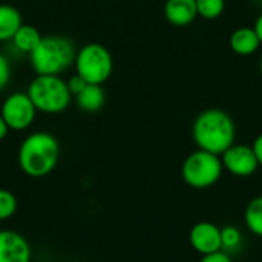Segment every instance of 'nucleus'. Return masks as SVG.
Wrapping results in <instances>:
<instances>
[{
    "mask_svg": "<svg viewBox=\"0 0 262 262\" xmlns=\"http://www.w3.org/2000/svg\"><path fill=\"white\" fill-rule=\"evenodd\" d=\"M41 37L43 35L40 34V31L35 26L23 23L17 29V32L14 34V37L11 38V43H12V46H14L15 51L29 55L35 49V46L40 43Z\"/></svg>",
    "mask_w": 262,
    "mask_h": 262,
    "instance_id": "obj_15",
    "label": "nucleus"
},
{
    "mask_svg": "<svg viewBox=\"0 0 262 262\" xmlns=\"http://www.w3.org/2000/svg\"><path fill=\"white\" fill-rule=\"evenodd\" d=\"M253 29H255V32L258 34L259 41H261V45H262V14H259V15H258V18L255 20V23H253Z\"/></svg>",
    "mask_w": 262,
    "mask_h": 262,
    "instance_id": "obj_24",
    "label": "nucleus"
},
{
    "mask_svg": "<svg viewBox=\"0 0 262 262\" xmlns=\"http://www.w3.org/2000/svg\"><path fill=\"white\" fill-rule=\"evenodd\" d=\"M198 17L206 20H216L226 11V0H195Z\"/></svg>",
    "mask_w": 262,
    "mask_h": 262,
    "instance_id": "obj_18",
    "label": "nucleus"
},
{
    "mask_svg": "<svg viewBox=\"0 0 262 262\" xmlns=\"http://www.w3.org/2000/svg\"><path fill=\"white\" fill-rule=\"evenodd\" d=\"M229 46L236 55L249 57L261 48V41L253 26H241L230 34Z\"/></svg>",
    "mask_w": 262,
    "mask_h": 262,
    "instance_id": "obj_12",
    "label": "nucleus"
},
{
    "mask_svg": "<svg viewBox=\"0 0 262 262\" xmlns=\"http://www.w3.org/2000/svg\"><path fill=\"white\" fill-rule=\"evenodd\" d=\"M32 249L29 241L11 229L0 230V262H31Z\"/></svg>",
    "mask_w": 262,
    "mask_h": 262,
    "instance_id": "obj_9",
    "label": "nucleus"
},
{
    "mask_svg": "<svg viewBox=\"0 0 262 262\" xmlns=\"http://www.w3.org/2000/svg\"><path fill=\"white\" fill-rule=\"evenodd\" d=\"M220 157H221L224 170H227L230 175L238 177V178L250 177L259 169L256 155H255L252 146H249V144L233 143Z\"/></svg>",
    "mask_w": 262,
    "mask_h": 262,
    "instance_id": "obj_8",
    "label": "nucleus"
},
{
    "mask_svg": "<svg viewBox=\"0 0 262 262\" xmlns=\"http://www.w3.org/2000/svg\"><path fill=\"white\" fill-rule=\"evenodd\" d=\"M252 149L256 155V160H258V164L259 167H262V132L255 138L253 144H252Z\"/></svg>",
    "mask_w": 262,
    "mask_h": 262,
    "instance_id": "obj_23",
    "label": "nucleus"
},
{
    "mask_svg": "<svg viewBox=\"0 0 262 262\" xmlns=\"http://www.w3.org/2000/svg\"><path fill=\"white\" fill-rule=\"evenodd\" d=\"M236 137V126L230 114L223 109L210 107L196 115L192 124V138L198 149L221 155Z\"/></svg>",
    "mask_w": 262,
    "mask_h": 262,
    "instance_id": "obj_2",
    "label": "nucleus"
},
{
    "mask_svg": "<svg viewBox=\"0 0 262 262\" xmlns=\"http://www.w3.org/2000/svg\"><path fill=\"white\" fill-rule=\"evenodd\" d=\"M243 247V233L236 226H226L221 229V250L227 255L239 252Z\"/></svg>",
    "mask_w": 262,
    "mask_h": 262,
    "instance_id": "obj_17",
    "label": "nucleus"
},
{
    "mask_svg": "<svg viewBox=\"0 0 262 262\" xmlns=\"http://www.w3.org/2000/svg\"><path fill=\"white\" fill-rule=\"evenodd\" d=\"M61 147L58 140L45 130H37L25 137L18 146L17 163L20 170L31 178L48 177L58 164Z\"/></svg>",
    "mask_w": 262,
    "mask_h": 262,
    "instance_id": "obj_1",
    "label": "nucleus"
},
{
    "mask_svg": "<svg viewBox=\"0 0 262 262\" xmlns=\"http://www.w3.org/2000/svg\"><path fill=\"white\" fill-rule=\"evenodd\" d=\"M75 74L88 84H103L114 72V57L111 51L100 43L83 45L75 52L74 64Z\"/></svg>",
    "mask_w": 262,
    "mask_h": 262,
    "instance_id": "obj_5",
    "label": "nucleus"
},
{
    "mask_svg": "<svg viewBox=\"0 0 262 262\" xmlns=\"http://www.w3.org/2000/svg\"><path fill=\"white\" fill-rule=\"evenodd\" d=\"M259 69H261V74H262V57H261V61H259Z\"/></svg>",
    "mask_w": 262,
    "mask_h": 262,
    "instance_id": "obj_26",
    "label": "nucleus"
},
{
    "mask_svg": "<svg viewBox=\"0 0 262 262\" xmlns=\"http://www.w3.org/2000/svg\"><path fill=\"white\" fill-rule=\"evenodd\" d=\"M66 83H68V88H69V92L72 94V97H75L77 94H80L83 89H84V86L88 84L80 75H77V74H74L72 77H69V80H66Z\"/></svg>",
    "mask_w": 262,
    "mask_h": 262,
    "instance_id": "obj_21",
    "label": "nucleus"
},
{
    "mask_svg": "<svg viewBox=\"0 0 262 262\" xmlns=\"http://www.w3.org/2000/svg\"><path fill=\"white\" fill-rule=\"evenodd\" d=\"M18 209V201L17 196L8 190V189H0V223L11 220Z\"/></svg>",
    "mask_w": 262,
    "mask_h": 262,
    "instance_id": "obj_19",
    "label": "nucleus"
},
{
    "mask_svg": "<svg viewBox=\"0 0 262 262\" xmlns=\"http://www.w3.org/2000/svg\"><path fill=\"white\" fill-rule=\"evenodd\" d=\"M224 172L221 157L196 149L189 154L181 166L184 183L193 189H207L215 186Z\"/></svg>",
    "mask_w": 262,
    "mask_h": 262,
    "instance_id": "obj_6",
    "label": "nucleus"
},
{
    "mask_svg": "<svg viewBox=\"0 0 262 262\" xmlns=\"http://www.w3.org/2000/svg\"><path fill=\"white\" fill-rule=\"evenodd\" d=\"M198 262H233V259H232L230 255H227L223 250H220V252H215V253L201 256V259Z\"/></svg>",
    "mask_w": 262,
    "mask_h": 262,
    "instance_id": "obj_22",
    "label": "nucleus"
},
{
    "mask_svg": "<svg viewBox=\"0 0 262 262\" xmlns=\"http://www.w3.org/2000/svg\"><path fill=\"white\" fill-rule=\"evenodd\" d=\"M163 11L166 20L177 28H186L198 17L195 0H166Z\"/></svg>",
    "mask_w": 262,
    "mask_h": 262,
    "instance_id": "obj_11",
    "label": "nucleus"
},
{
    "mask_svg": "<svg viewBox=\"0 0 262 262\" xmlns=\"http://www.w3.org/2000/svg\"><path fill=\"white\" fill-rule=\"evenodd\" d=\"M8 132H9V129H8L6 123L3 121V118H2V115H0V141H3V140L6 138Z\"/></svg>",
    "mask_w": 262,
    "mask_h": 262,
    "instance_id": "obj_25",
    "label": "nucleus"
},
{
    "mask_svg": "<svg viewBox=\"0 0 262 262\" xmlns=\"http://www.w3.org/2000/svg\"><path fill=\"white\" fill-rule=\"evenodd\" d=\"M23 25L20 11L6 3H0V43L11 41L17 29Z\"/></svg>",
    "mask_w": 262,
    "mask_h": 262,
    "instance_id": "obj_14",
    "label": "nucleus"
},
{
    "mask_svg": "<svg viewBox=\"0 0 262 262\" xmlns=\"http://www.w3.org/2000/svg\"><path fill=\"white\" fill-rule=\"evenodd\" d=\"M75 45L63 35H45L29 54V63L37 75H61L75 58Z\"/></svg>",
    "mask_w": 262,
    "mask_h": 262,
    "instance_id": "obj_3",
    "label": "nucleus"
},
{
    "mask_svg": "<svg viewBox=\"0 0 262 262\" xmlns=\"http://www.w3.org/2000/svg\"><path fill=\"white\" fill-rule=\"evenodd\" d=\"M11 78H12L11 61L8 60V57H5L3 54H0V92L3 89H6V86L9 84Z\"/></svg>",
    "mask_w": 262,
    "mask_h": 262,
    "instance_id": "obj_20",
    "label": "nucleus"
},
{
    "mask_svg": "<svg viewBox=\"0 0 262 262\" xmlns=\"http://www.w3.org/2000/svg\"><path fill=\"white\" fill-rule=\"evenodd\" d=\"M26 94L37 112L48 115L64 112L74 98L61 75H35L29 83Z\"/></svg>",
    "mask_w": 262,
    "mask_h": 262,
    "instance_id": "obj_4",
    "label": "nucleus"
},
{
    "mask_svg": "<svg viewBox=\"0 0 262 262\" xmlns=\"http://www.w3.org/2000/svg\"><path fill=\"white\" fill-rule=\"evenodd\" d=\"M74 100L80 111L94 114V112H98L104 106L106 94L100 84H86L84 89L74 97Z\"/></svg>",
    "mask_w": 262,
    "mask_h": 262,
    "instance_id": "obj_13",
    "label": "nucleus"
},
{
    "mask_svg": "<svg viewBox=\"0 0 262 262\" xmlns=\"http://www.w3.org/2000/svg\"><path fill=\"white\" fill-rule=\"evenodd\" d=\"M244 224L250 233L262 238V195L252 198L244 210Z\"/></svg>",
    "mask_w": 262,
    "mask_h": 262,
    "instance_id": "obj_16",
    "label": "nucleus"
},
{
    "mask_svg": "<svg viewBox=\"0 0 262 262\" xmlns=\"http://www.w3.org/2000/svg\"><path fill=\"white\" fill-rule=\"evenodd\" d=\"M0 115L9 130L21 132L32 126L37 117V109L26 92H12L3 100Z\"/></svg>",
    "mask_w": 262,
    "mask_h": 262,
    "instance_id": "obj_7",
    "label": "nucleus"
},
{
    "mask_svg": "<svg viewBox=\"0 0 262 262\" xmlns=\"http://www.w3.org/2000/svg\"><path fill=\"white\" fill-rule=\"evenodd\" d=\"M192 249L201 256L221 250V229L209 221L196 223L189 233Z\"/></svg>",
    "mask_w": 262,
    "mask_h": 262,
    "instance_id": "obj_10",
    "label": "nucleus"
}]
</instances>
